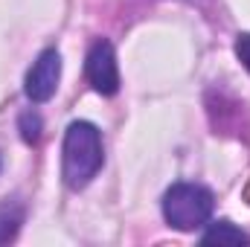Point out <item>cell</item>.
<instances>
[{
  "label": "cell",
  "instance_id": "52a82bcc",
  "mask_svg": "<svg viewBox=\"0 0 250 247\" xmlns=\"http://www.w3.org/2000/svg\"><path fill=\"white\" fill-rule=\"evenodd\" d=\"M41 117L35 114V111H26V114H21V137L26 140V143H38L41 140Z\"/></svg>",
  "mask_w": 250,
  "mask_h": 247
},
{
  "label": "cell",
  "instance_id": "3957f363",
  "mask_svg": "<svg viewBox=\"0 0 250 247\" xmlns=\"http://www.w3.org/2000/svg\"><path fill=\"white\" fill-rule=\"evenodd\" d=\"M84 73L93 84L96 93L102 96H114L120 90V67H117V53L108 41H96L87 53Z\"/></svg>",
  "mask_w": 250,
  "mask_h": 247
},
{
  "label": "cell",
  "instance_id": "6da1fadb",
  "mask_svg": "<svg viewBox=\"0 0 250 247\" xmlns=\"http://www.w3.org/2000/svg\"><path fill=\"white\" fill-rule=\"evenodd\" d=\"M102 134L93 123H70L64 134V154H62V175L70 189H84L102 169Z\"/></svg>",
  "mask_w": 250,
  "mask_h": 247
},
{
  "label": "cell",
  "instance_id": "277c9868",
  "mask_svg": "<svg viewBox=\"0 0 250 247\" xmlns=\"http://www.w3.org/2000/svg\"><path fill=\"white\" fill-rule=\"evenodd\" d=\"M59 79H62V56L56 50H44L38 56V62L29 67L23 90L32 102H47V99H53Z\"/></svg>",
  "mask_w": 250,
  "mask_h": 247
},
{
  "label": "cell",
  "instance_id": "7a4b0ae2",
  "mask_svg": "<svg viewBox=\"0 0 250 247\" xmlns=\"http://www.w3.org/2000/svg\"><path fill=\"white\" fill-rule=\"evenodd\" d=\"M212 192L207 186L198 184H175L163 195V215L169 221V227L189 233L198 230L209 221L212 215Z\"/></svg>",
  "mask_w": 250,
  "mask_h": 247
},
{
  "label": "cell",
  "instance_id": "8992f818",
  "mask_svg": "<svg viewBox=\"0 0 250 247\" xmlns=\"http://www.w3.org/2000/svg\"><path fill=\"white\" fill-rule=\"evenodd\" d=\"M201 242H204V245H250V236L245 230L233 227L230 221H218V224H212V227L204 233Z\"/></svg>",
  "mask_w": 250,
  "mask_h": 247
},
{
  "label": "cell",
  "instance_id": "ba28073f",
  "mask_svg": "<svg viewBox=\"0 0 250 247\" xmlns=\"http://www.w3.org/2000/svg\"><path fill=\"white\" fill-rule=\"evenodd\" d=\"M236 59H239V62L250 70V32H248V35H239V38H236Z\"/></svg>",
  "mask_w": 250,
  "mask_h": 247
},
{
  "label": "cell",
  "instance_id": "5b68a950",
  "mask_svg": "<svg viewBox=\"0 0 250 247\" xmlns=\"http://www.w3.org/2000/svg\"><path fill=\"white\" fill-rule=\"evenodd\" d=\"M23 224V204L21 201H6L0 204V245H9Z\"/></svg>",
  "mask_w": 250,
  "mask_h": 247
}]
</instances>
